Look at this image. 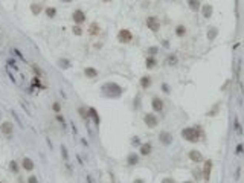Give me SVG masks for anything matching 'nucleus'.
Listing matches in <instances>:
<instances>
[{"label":"nucleus","mask_w":244,"mask_h":183,"mask_svg":"<svg viewBox=\"0 0 244 183\" xmlns=\"http://www.w3.org/2000/svg\"><path fill=\"white\" fill-rule=\"evenodd\" d=\"M102 92H105V95L110 96V98H117V96L122 95L124 90L121 86H117L116 82H105L102 86Z\"/></svg>","instance_id":"1"},{"label":"nucleus","mask_w":244,"mask_h":183,"mask_svg":"<svg viewBox=\"0 0 244 183\" xmlns=\"http://www.w3.org/2000/svg\"><path fill=\"white\" fill-rule=\"evenodd\" d=\"M182 137L186 139L188 142H198V140H200V137H202V133L195 127H188V128H185V130L182 131Z\"/></svg>","instance_id":"2"},{"label":"nucleus","mask_w":244,"mask_h":183,"mask_svg":"<svg viewBox=\"0 0 244 183\" xmlns=\"http://www.w3.org/2000/svg\"><path fill=\"white\" fill-rule=\"evenodd\" d=\"M117 40L121 43H130L133 40V34L128 31V29H121L117 32Z\"/></svg>","instance_id":"3"},{"label":"nucleus","mask_w":244,"mask_h":183,"mask_svg":"<svg viewBox=\"0 0 244 183\" xmlns=\"http://www.w3.org/2000/svg\"><path fill=\"white\" fill-rule=\"evenodd\" d=\"M143 121H145V124H147V127H148V128H154V127L159 124L157 116H154L153 113H147V115H145V117H143Z\"/></svg>","instance_id":"4"},{"label":"nucleus","mask_w":244,"mask_h":183,"mask_svg":"<svg viewBox=\"0 0 244 183\" xmlns=\"http://www.w3.org/2000/svg\"><path fill=\"white\" fill-rule=\"evenodd\" d=\"M12 124L9 122V121H5V122H2L0 124V131H2L6 137H11L12 136Z\"/></svg>","instance_id":"5"},{"label":"nucleus","mask_w":244,"mask_h":183,"mask_svg":"<svg viewBox=\"0 0 244 183\" xmlns=\"http://www.w3.org/2000/svg\"><path fill=\"white\" fill-rule=\"evenodd\" d=\"M147 26L150 27V31L157 32V31H159V27H160L159 18H156V17H148V18H147Z\"/></svg>","instance_id":"6"},{"label":"nucleus","mask_w":244,"mask_h":183,"mask_svg":"<svg viewBox=\"0 0 244 183\" xmlns=\"http://www.w3.org/2000/svg\"><path fill=\"white\" fill-rule=\"evenodd\" d=\"M72 18H73L75 23L81 24V23L86 22V14L81 11V9H76V11H73V14H72Z\"/></svg>","instance_id":"7"},{"label":"nucleus","mask_w":244,"mask_h":183,"mask_svg":"<svg viewBox=\"0 0 244 183\" xmlns=\"http://www.w3.org/2000/svg\"><path fill=\"white\" fill-rule=\"evenodd\" d=\"M159 140L163 145H171V142H173V136H171V133H168V131H162L159 134Z\"/></svg>","instance_id":"8"},{"label":"nucleus","mask_w":244,"mask_h":183,"mask_svg":"<svg viewBox=\"0 0 244 183\" xmlns=\"http://www.w3.org/2000/svg\"><path fill=\"white\" fill-rule=\"evenodd\" d=\"M211 169H212V160H206L204 168H203V177L206 182H209L211 179Z\"/></svg>","instance_id":"9"},{"label":"nucleus","mask_w":244,"mask_h":183,"mask_svg":"<svg viewBox=\"0 0 244 183\" xmlns=\"http://www.w3.org/2000/svg\"><path fill=\"white\" fill-rule=\"evenodd\" d=\"M151 105H153V110H154V112H162V108H163V101L160 98H153Z\"/></svg>","instance_id":"10"},{"label":"nucleus","mask_w":244,"mask_h":183,"mask_svg":"<svg viewBox=\"0 0 244 183\" xmlns=\"http://www.w3.org/2000/svg\"><path fill=\"white\" fill-rule=\"evenodd\" d=\"M189 159H191L192 162H195V163H198V162H202V160H203V156H202L200 151L192 150V151H189Z\"/></svg>","instance_id":"11"},{"label":"nucleus","mask_w":244,"mask_h":183,"mask_svg":"<svg viewBox=\"0 0 244 183\" xmlns=\"http://www.w3.org/2000/svg\"><path fill=\"white\" fill-rule=\"evenodd\" d=\"M22 166H23L26 171H32V169H34V162H32V159H29V157H23V160H22Z\"/></svg>","instance_id":"12"},{"label":"nucleus","mask_w":244,"mask_h":183,"mask_svg":"<svg viewBox=\"0 0 244 183\" xmlns=\"http://www.w3.org/2000/svg\"><path fill=\"white\" fill-rule=\"evenodd\" d=\"M89 116L93 119L96 125H99V122H101V119H99V115H98V112H96V110H95L93 107H92V108H89Z\"/></svg>","instance_id":"13"},{"label":"nucleus","mask_w":244,"mask_h":183,"mask_svg":"<svg viewBox=\"0 0 244 183\" xmlns=\"http://www.w3.org/2000/svg\"><path fill=\"white\" fill-rule=\"evenodd\" d=\"M99 31H101V27H99V24H98L96 22H93L92 24L89 26V34H90V35H98Z\"/></svg>","instance_id":"14"},{"label":"nucleus","mask_w":244,"mask_h":183,"mask_svg":"<svg viewBox=\"0 0 244 183\" xmlns=\"http://www.w3.org/2000/svg\"><path fill=\"white\" fill-rule=\"evenodd\" d=\"M139 162V156L136 154V153H131V154H128V157H127V163L130 165V166H133V165H136Z\"/></svg>","instance_id":"15"},{"label":"nucleus","mask_w":244,"mask_h":183,"mask_svg":"<svg viewBox=\"0 0 244 183\" xmlns=\"http://www.w3.org/2000/svg\"><path fill=\"white\" fill-rule=\"evenodd\" d=\"M84 75H86L87 78H96V76H98V70L93 69V67H86V69H84Z\"/></svg>","instance_id":"16"},{"label":"nucleus","mask_w":244,"mask_h":183,"mask_svg":"<svg viewBox=\"0 0 244 183\" xmlns=\"http://www.w3.org/2000/svg\"><path fill=\"white\" fill-rule=\"evenodd\" d=\"M151 150H153L151 143H143V145L140 146V154H142V156H148V154L151 153Z\"/></svg>","instance_id":"17"},{"label":"nucleus","mask_w":244,"mask_h":183,"mask_svg":"<svg viewBox=\"0 0 244 183\" xmlns=\"http://www.w3.org/2000/svg\"><path fill=\"white\" fill-rule=\"evenodd\" d=\"M151 86V78L150 76H142L140 78V87L142 89H148Z\"/></svg>","instance_id":"18"},{"label":"nucleus","mask_w":244,"mask_h":183,"mask_svg":"<svg viewBox=\"0 0 244 183\" xmlns=\"http://www.w3.org/2000/svg\"><path fill=\"white\" fill-rule=\"evenodd\" d=\"M147 67L148 69H153V67H156V64H157V61H156V58L154 57H147Z\"/></svg>","instance_id":"19"},{"label":"nucleus","mask_w":244,"mask_h":183,"mask_svg":"<svg viewBox=\"0 0 244 183\" xmlns=\"http://www.w3.org/2000/svg\"><path fill=\"white\" fill-rule=\"evenodd\" d=\"M203 15H204L206 18H209V17L212 15V6H211V5H204V6H203Z\"/></svg>","instance_id":"20"},{"label":"nucleus","mask_w":244,"mask_h":183,"mask_svg":"<svg viewBox=\"0 0 244 183\" xmlns=\"http://www.w3.org/2000/svg\"><path fill=\"white\" fill-rule=\"evenodd\" d=\"M188 5L192 11H197V9L200 8V2H198V0H188Z\"/></svg>","instance_id":"21"},{"label":"nucleus","mask_w":244,"mask_h":183,"mask_svg":"<svg viewBox=\"0 0 244 183\" xmlns=\"http://www.w3.org/2000/svg\"><path fill=\"white\" fill-rule=\"evenodd\" d=\"M177 57H176V55H169V57L166 58V64H168V66H176V64H177Z\"/></svg>","instance_id":"22"},{"label":"nucleus","mask_w":244,"mask_h":183,"mask_svg":"<svg viewBox=\"0 0 244 183\" xmlns=\"http://www.w3.org/2000/svg\"><path fill=\"white\" fill-rule=\"evenodd\" d=\"M31 11H32V14H34V15L40 14V12H41V5H38V3H34V5H31Z\"/></svg>","instance_id":"23"},{"label":"nucleus","mask_w":244,"mask_h":183,"mask_svg":"<svg viewBox=\"0 0 244 183\" xmlns=\"http://www.w3.org/2000/svg\"><path fill=\"white\" fill-rule=\"evenodd\" d=\"M217 34H218V31H217L215 27H211V29L207 31V38H209V40H214L215 37H217Z\"/></svg>","instance_id":"24"},{"label":"nucleus","mask_w":244,"mask_h":183,"mask_svg":"<svg viewBox=\"0 0 244 183\" xmlns=\"http://www.w3.org/2000/svg\"><path fill=\"white\" fill-rule=\"evenodd\" d=\"M176 34H177L179 37H183V35L186 34V27H185V26H177V29H176Z\"/></svg>","instance_id":"25"},{"label":"nucleus","mask_w":244,"mask_h":183,"mask_svg":"<svg viewBox=\"0 0 244 183\" xmlns=\"http://www.w3.org/2000/svg\"><path fill=\"white\" fill-rule=\"evenodd\" d=\"M58 63H60V66H63V69H67V67L70 66V63H69L67 60H64V58H63V60H60Z\"/></svg>","instance_id":"26"},{"label":"nucleus","mask_w":244,"mask_h":183,"mask_svg":"<svg viewBox=\"0 0 244 183\" xmlns=\"http://www.w3.org/2000/svg\"><path fill=\"white\" fill-rule=\"evenodd\" d=\"M9 168H11V171H12V172H17V171H19V166H17V162H14V160H12V162L9 163Z\"/></svg>","instance_id":"27"},{"label":"nucleus","mask_w":244,"mask_h":183,"mask_svg":"<svg viewBox=\"0 0 244 183\" xmlns=\"http://www.w3.org/2000/svg\"><path fill=\"white\" fill-rule=\"evenodd\" d=\"M46 14H48L49 17H55L57 11H55V9H53V8H48V9H46Z\"/></svg>","instance_id":"28"},{"label":"nucleus","mask_w":244,"mask_h":183,"mask_svg":"<svg viewBox=\"0 0 244 183\" xmlns=\"http://www.w3.org/2000/svg\"><path fill=\"white\" fill-rule=\"evenodd\" d=\"M147 53L150 55V57H154V55L157 53V48H150V49L147 50Z\"/></svg>","instance_id":"29"},{"label":"nucleus","mask_w":244,"mask_h":183,"mask_svg":"<svg viewBox=\"0 0 244 183\" xmlns=\"http://www.w3.org/2000/svg\"><path fill=\"white\" fill-rule=\"evenodd\" d=\"M78 112H79V115H81V116H83L84 119H86V117H89V112H86V110H84L83 107H81V108L78 110Z\"/></svg>","instance_id":"30"},{"label":"nucleus","mask_w":244,"mask_h":183,"mask_svg":"<svg viewBox=\"0 0 244 183\" xmlns=\"http://www.w3.org/2000/svg\"><path fill=\"white\" fill-rule=\"evenodd\" d=\"M28 183H38L37 176H29V177H28Z\"/></svg>","instance_id":"31"},{"label":"nucleus","mask_w":244,"mask_h":183,"mask_svg":"<svg viewBox=\"0 0 244 183\" xmlns=\"http://www.w3.org/2000/svg\"><path fill=\"white\" fill-rule=\"evenodd\" d=\"M73 34H75V35H81V34H83V29H81L79 26H75V27H73Z\"/></svg>","instance_id":"32"},{"label":"nucleus","mask_w":244,"mask_h":183,"mask_svg":"<svg viewBox=\"0 0 244 183\" xmlns=\"http://www.w3.org/2000/svg\"><path fill=\"white\" fill-rule=\"evenodd\" d=\"M61 151H63V157H64V160H67L69 156H67V150H66V146H64V145L61 146Z\"/></svg>","instance_id":"33"},{"label":"nucleus","mask_w":244,"mask_h":183,"mask_svg":"<svg viewBox=\"0 0 244 183\" xmlns=\"http://www.w3.org/2000/svg\"><path fill=\"white\" fill-rule=\"evenodd\" d=\"M52 108H53V112H60V110H61V105L58 104V102H53V105H52Z\"/></svg>","instance_id":"34"},{"label":"nucleus","mask_w":244,"mask_h":183,"mask_svg":"<svg viewBox=\"0 0 244 183\" xmlns=\"http://www.w3.org/2000/svg\"><path fill=\"white\" fill-rule=\"evenodd\" d=\"M162 183H176L174 179H171V177H165L163 180H162Z\"/></svg>","instance_id":"35"},{"label":"nucleus","mask_w":244,"mask_h":183,"mask_svg":"<svg viewBox=\"0 0 244 183\" xmlns=\"http://www.w3.org/2000/svg\"><path fill=\"white\" fill-rule=\"evenodd\" d=\"M235 128H237V133H238V134H241V127H240V124H238L237 119H235Z\"/></svg>","instance_id":"36"},{"label":"nucleus","mask_w":244,"mask_h":183,"mask_svg":"<svg viewBox=\"0 0 244 183\" xmlns=\"http://www.w3.org/2000/svg\"><path fill=\"white\" fill-rule=\"evenodd\" d=\"M131 143H133V145H140V140H139V137H133Z\"/></svg>","instance_id":"37"},{"label":"nucleus","mask_w":244,"mask_h":183,"mask_svg":"<svg viewBox=\"0 0 244 183\" xmlns=\"http://www.w3.org/2000/svg\"><path fill=\"white\" fill-rule=\"evenodd\" d=\"M57 119H58V121H60L63 125H66V122H64V119H63V116H61V115H57Z\"/></svg>","instance_id":"38"},{"label":"nucleus","mask_w":244,"mask_h":183,"mask_svg":"<svg viewBox=\"0 0 244 183\" xmlns=\"http://www.w3.org/2000/svg\"><path fill=\"white\" fill-rule=\"evenodd\" d=\"M162 89H163L165 93H169V87H168V84H163V86H162Z\"/></svg>","instance_id":"39"},{"label":"nucleus","mask_w":244,"mask_h":183,"mask_svg":"<svg viewBox=\"0 0 244 183\" xmlns=\"http://www.w3.org/2000/svg\"><path fill=\"white\" fill-rule=\"evenodd\" d=\"M32 67H34V72L37 73V75H40V69H38L37 66H32Z\"/></svg>","instance_id":"40"},{"label":"nucleus","mask_w":244,"mask_h":183,"mask_svg":"<svg viewBox=\"0 0 244 183\" xmlns=\"http://www.w3.org/2000/svg\"><path fill=\"white\" fill-rule=\"evenodd\" d=\"M241 151H243V145H238V146H237V153L240 154Z\"/></svg>","instance_id":"41"},{"label":"nucleus","mask_w":244,"mask_h":183,"mask_svg":"<svg viewBox=\"0 0 244 183\" xmlns=\"http://www.w3.org/2000/svg\"><path fill=\"white\" fill-rule=\"evenodd\" d=\"M133 183H143V180H142V179H136Z\"/></svg>","instance_id":"42"},{"label":"nucleus","mask_w":244,"mask_h":183,"mask_svg":"<svg viewBox=\"0 0 244 183\" xmlns=\"http://www.w3.org/2000/svg\"><path fill=\"white\" fill-rule=\"evenodd\" d=\"M63 2H66V3H69V2H72V0H63Z\"/></svg>","instance_id":"43"},{"label":"nucleus","mask_w":244,"mask_h":183,"mask_svg":"<svg viewBox=\"0 0 244 183\" xmlns=\"http://www.w3.org/2000/svg\"><path fill=\"white\" fill-rule=\"evenodd\" d=\"M102 2H112V0H102Z\"/></svg>","instance_id":"44"},{"label":"nucleus","mask_w":244,"mask_h":183,"mask_svg":"<svg viewBox=\"0 0 244 183\" xmlns=\"http://www.w3.org/2000/svg\"><path fill=\"white\" fill-rule=\"evenodd\" d=\"M183 183H192V182H183Z\"/></svg>","instance_id":"45"}]
</instances>
